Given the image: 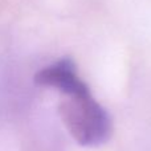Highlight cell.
Wrapping results in <instances>:
<instances>
[{
    "instance_id": "cell-1",
    "label": "cell",
    "mask_w": 151,
    "mask_h": 151,
    "mask_svg": "<svg viewBox=\"0 0 151 151\" xmlns=\"http://www.w3.org/2000/svg\"><path fill=\"white\" fill-rule=\"evenodd\" d=\"M60 114L70 135L82 146L105 143L111 134L109 114L90 91L66 96L60 105Z\"/></svg>"
},
{
    "instance_id": "cell-2",
    "label": "cell",
    "mask_w": 151,
    "mask_h": 151,
    "mask_svg": "<svg viewBox=\"0 0 151 151\" xmlns=\"http://www.w3.org/2000/svg\"><path fill=\"white\" fill-rule=\"evenodd\" d=\"M35 82L44 88H53L65 96L90 91L86 82L78 76L74 61L69 57H63L40 69L35 76Z\"/></svg>"
}]
</instances>
